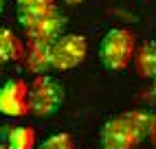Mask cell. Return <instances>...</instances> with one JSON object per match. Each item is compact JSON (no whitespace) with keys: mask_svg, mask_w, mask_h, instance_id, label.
Returning a JSON list of instances; mask_svg holds the SVG:
<instances>
[{"mask_svg":"<svg viewBox=\"0 0 156 149\" xmlns=\"http://www.w3.org/2000/svg\"><path fill=\"white\" fill-rule=\"evenodd\" d=\"M152 114L147 112H128L117 119H110L101 130L103 149H136L139 143L147 136Z\"/></svg>","mask_w":156,"mask_h":149,"instance_id":"cell-1","label":"cell"},{"mask_svg":"<svg viewBox=\"0 0 156 149\" xmlns=\"http://www.w3.org/2000/svg\"><path fill=\"white\" fill-rule=\"evenodd\" d=\"M134 64L141 77L145 79H156V44H143L134 53Z\"/></svg>","mask_w":156,"mask_h":149,"instance_id":"cell-10","label":"cell"},{"mask_svg":"<svg viewBox=\"0 0 156 149\" xmlns=\"http://www.w3.org/2000/svg\"><path fill=\"white\" fill-rule=\"evenodd\" d=\"M136 53V37L128 29H112L99 46V59L108 70H126Z\"/></svg>","mask_w":156,"mask_h":149,"instance_id":"cell-2","label":"cell"},{"mask_svg":"<svg viewBox=\"0 0 156 149\" xmlns=\"http://www.w3.org/2000/svg\"><path fill=\"white\" fill-rule=\"evenodd\" d=\"M0 114L5 116L29 114V86L22 79H11L0 88Z\"/></svg>","mask_w":156,"mask_h":149,"instance_id":"cell-5","label":"cell"},{"mask_svg":"<svg viewBox=\"0 0 156 149\" xmlns=\"http://www.w3.org/2000/svg\"><path fill=\"white\" fill-rule=\"evenodd\" d=\"M22 53H24V44L16 37L13 31L0 29V66L22 59Z\"/></svg>","mask_w":156,"mask_h":149,"instance_id":"cell-9","label":"cell"},{"mask_svg":"<svg viewBox=\"0 0 156 149\" xmlns=\"http://www.w3.org/2000/svg\"><path fill=\"white\" fill-rule=\"evenodd\" d=\"M35 130L33 127H13L7 134V149H33Z\"/></svg>","mask_w":156,"mask_h":149,"instance_id":"cell-11","label":"cell"},{"mask_svg":"<svg viewBox=\"0 0 156 149\" xmlns=\"http://www.w3.org/2000/svg\"><path fill=\"white\" fill-rule=\"evenodd\" d=\"M40 149H73V136L70 134H55L46 138L40 145Z\"/></svg>","mask_w":156,"mask_h":149,"instance_id":"cell-12","label":"cell"},{"mask_svg":"<svg viewBox=\"0 0 156 149\" xmlns=\"http://www.w3.org/2000/svg\"><path fill=\"white\" fill-rule=\"evenodd\" d=\"M64 2H66V5H81L84 0H64Z\"/></svg>","mask_w":156,"mask_h":149,"instance_id":"cell-14","label":"cell"},{"mask_svg":"<svg viewBox=\"0 0 156 149\" xmlns=\"http://www.w3.org/2000/svg\"><path fill=\"white\" fill-rule=\"evenodd\" d=\"M64 22H66L64 16L55 9L53 13H48L46 18H42L33 26H29L27 29V37L35 40V42H51V44H53L59 35H64Z\"/></svg>","mask_w":156,"mask_h":149,"instance_id":"cell-6","label":"cell"},{"mask_svg":"<svg viewBox=\"0 0 156 149\" xmlns=\"http://www.w3.org/2000/svg\"><path fill=\"white\" fill-rule=\"evenodd\" d=\"M22 61L27 70L35 74H44L51 68V42H35L29 40V44L24 46Z\"/></svg>","mask_w":156,"mask_h":149,"instance_id":"cell-7","label":"cell"},{"mask_svg":"<svg viewBox=\"0 0 156 149\" xmlns=\"http://www.w3.org/2000/svg\"><path fill=\"white\" fill-rule=\"evenodd\" d=\"M5 5H7V0H0V16H2V11H5Z\"/></svg>","mask_w":156,"mask_h":149,"instance_id":"cell-15","label":"cell"},{"mask_svg":"<svg viewBox=\"0 0 156 149\" xmlns=\"http://www.w3.org/2000/svg\"><path fill=\"white\" fill-rule=\"evenodd\" d=\"M55 9V0H18V20L27 31L48 13H53Z\"/></svg>","mask_w":156,"mask_h":149,"instance_id":"cell-8","label":"cell"},{"mask_svg":"<svg viewBox=\"0 0 156 149\" xmlns=\"http://www.w3.org/2000/svg\"><path fill=\"white\" fill-rule=\"evenodd\" d=\"M64 101L62 86L48 74H37L29 86V112L35 116H51Z\"/></svg>","mask_w":156,"mask_h":149,"instance_id":"cell-3","label":"cell"},{"mask_svg":"<svg viewBox=\"0 0 156 149\" xmlns=\"http://www.w3.org/2000/svg\"><path fill=\"white\" fill-rule=\"evenodd\" d=\"M147 136H150V140H152V143H154V147H156V114H152V119H150Z\"/></svg>","mask_w":156,"mask_h":149,"instance_id":"cell-13","label":"cell"},{"mask_svg":"<svg viewBox=\"0 0 156 149\" xmlns=\"http://www.w3.org/2000/svg\"><path fill=\"white\" fill-rule=\"evenodd\" d=\"M86 53H88L86 37L75 35V33L59 35L51 44V68H57V70L77 68L86 59Z\"/></svg>","mask_w":156,"mask_h":149,"instance_id":"cell-4","label":"cell"},{"mask_svg":"<svg viewBox=\"0 0 156 149\" xmlns=\"http://www.w3.org/2000/svg\"><path fill=\"white\" fill-rule=\"evenodd\" d=\"M154 88H156V79H154Z\"/></svg>","mask_w":156,"mask_h":149,"instance_id":"cell-16","label":"cell"},{"mask_svg":"<svg viewBox=\"0 0 156 149\" xmlns=\"http://www.w3.org/2000/svg\"><path fill=\"white\" fill-rule=\"evenodd\" d=\"M0 149H5V147H0Z\"/></svg>","mask_w":156,"mask_h":149,"instance_id":"cell-17","label":"cell"},{"mask_svg":"<svg viewBox=\"0 0 156 149\" xmlns=\"http://www.w3.org/2000/svg\"><path fill=\"white\" fill-rule=\"evenodd\" d=\"M73 149H75V147H73Z\"/></svg>","mask_w":156,"mask_h":149,"instance_id":"cell-18","label":"cell"}]
</instances>
